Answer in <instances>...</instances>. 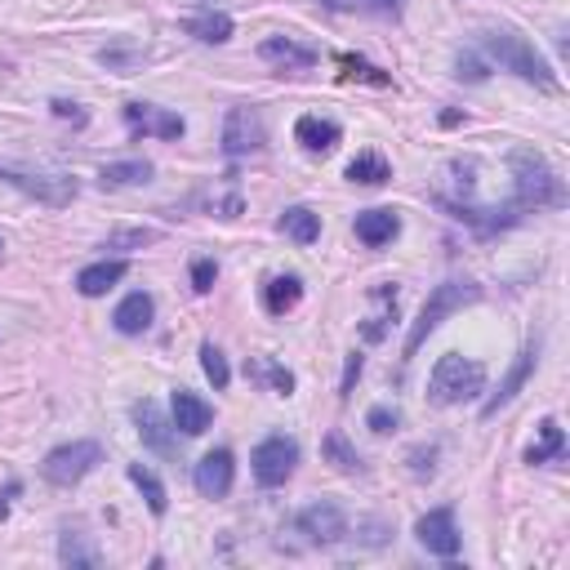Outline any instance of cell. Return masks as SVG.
Instances as JSON below:
<instances>
[{"label": "cell", "instance_id": "1", "mask_svg": "<svg viewBox=\"0 0 570 570\" xmlns=\"http://www.w3.org/2000/svg\"><path fill=\"white\" fill-rule=\"evenodd\" d=\"M482 50L491 54V63H499L504 72L521 76L526 85H535V89H544V94H557V89H561L553 63L535 50L531 40H521L517 32H504V27H499V32H486V36H482Z\"/></svg>", "mask_w": 570, "mask_h": 570}, {"label": "cell", "instance_id": "2", "mask_svg": "<svg viewBox=\"0 0 570 570\" xmlns=\"http://www.w3.org/2000/svg\"><path fill=\"white\" fill-rule=\"evenodd\" d=\"M508 170H512V187H517V206L544 210V206H561V201H566L561 174L548 165L544 152H535V148H512V152H508Z\"/></svg>", "mask_w": 570, "mask_h": 570}, {"label": "cell", "instance_id": "3", "mask_svg": "<svg viewBox=\"0 0 570 570\" xmlns=\"http://www.w3.org/2000/svg\"><path fill=\"white\" fill-rule=\"evenodd\" d=\"M478 299H482V285H478V281L450 276V281L433 285V295H428V303L419 308V321L410 325V335H406V344H401V361H410V357L423 348V339L433 335V330H437L450 312H459V308H468V303H478Z\"/></svg>", "mask_w": 570, "mask_h": 570}, {"label": "cell", "instance_id": "4", "mask_svg": "<svg viewBox=\"0 0 570 570\" xmlns=\"http://www.w3.org/2000/svg\"><path fill=\"white\" fill-rule=\"evenodd\" d=\"M482 393H486V365L472 357L446 352V357H437L433 374H428V401L433 406H463Z\"/></svg>", "mask_w": 570, "mask_h": 570}, {"label": "cell", "instance_id": "5", "mask_svg": "<svg viewBox=\"0 0 570 570\" xmlns=\"http://www.w3.org/2000/svg\"><path fill=\"white\" fill-rule=\"evenodd\" d=\"M99 463H103V446L99 442H67V446H54L50 455L40 459V478L50 486H59V491H72Z\"/></svg>", "mask_w": 570, "mask_h": 570}, {"label": "cell", "instance_id": "6", "mask_svg": "<svg viewBox=\"0 0 570 570\" xmlns=\"http://www.w3.org/2000/svg\"><path fill=\"white\" fill-rule=\"evenodd\" d=\"M0 183L18 187L23 197L40 201V206H72L76 201V178L72 174H50V170H23V165H0Z\"/></svg>", "mask_w": 570, "mask_h": 570}, {"label": "cell", "instance_id": "7", "mask_svg": "<svg viewBox=\"0 0 570 570\" xmlns=\"http://www.w3.org/2000/svg\"><path fill=\"white\" fill-rule=\"evenodd\" d=\"M295 531H299L308 544H317V548H335V544H344V540L352 535L344 508H339V504H330V499H317V504L299 508Z\"/></svg>", "mask_w": 570, "mask_h": 570}, {"label": "cell", "instance_id": "8", "mask_svg": "<svg viewBox=\"0 0 570 570\" xmlns=\"http://www.w3.org/2000/svg\"><path fill=\"white\" fill-rule=\"evenodd\" d=\"M295 463H299V442L295 437H268L250 455V468H255L259 486H285L295 478Z\"/></svg>", "mask_w": 570, "mask_h": 570}, {"label": "cell", "instance_id": "9", "mask_svg": "<svg viewBox=\"0 0 570 570\" xmlns=\"http://www.w3.org/2000/svg\"><path fill=\"white\" fill-rule=\"evenodd\" d=\"M263 148H268V129H263L259 108H246V103L227 108V121H223V152H227V157H250V152H263Z\"/></svg>", "mask_w": 570, "mask_h": 570}, {"label": "cell", "instance_id": "10", "mask_svg": "<svg viewBox=\"0 0 570 570\" xmlns=\"http://www.w3.org/2000/svg\"><path fill=\"white\" fill-rule=\"evenodd\" d=\"M414 535L428 553H437V557H455L459 553V526H455V512L450 508H433V512H423L414 521Z\"/></svg>", "mask_w": 570, "mask_h": 570}, {"label": "cell", "instance_id": "11", "mask_svg": "<svg viewBox=\"0 0 570 570\" xmlns=\"http://www.w3.org/2000/svg\"><path fill=\"white\" fill-rule=\"evenodd\" d=\"M193 482H197V491H201L206 499H223V495L232 491V482H236V459H232V450H227V446L210 450V455L197 463Z\"/></svg>", "mask_w": 570, "mask_h": 570}, {"label": "cell", "instance_id": "12", "mask_svg": "<svg viewBox=\"0 0 570 570\" xmlns=\"http://www.w3.org/2000/svg\"><path fill=\"white\" fill-rule=\"evenodd\" d=\"M125 121L134 134H152V138H183V116L157 108V103H125Z\"/></svg>", "mask_w": 570, "mask_h": 570}, {"label": "cell", "instance_id": "13", "mask_svg": "<svg viewBox=\"0 0 570 570\" xmlns=\"http://www.w3.org/2000/svg\"><path fill=\"white\" fill-rule=\"evenodd\" d=\"M134 423H138V437H142V446H148V450L174 455V419H165L157 401H138L134 406Z\"/></svg>", "mask_w": 570, "mask_h": 570}, {"label": "cell", "instance_id": "14", "mask_svg": "<svg viewBox=\"0 0 570 570\" xmlns=\"http://www.w3.org/2000/svg\"><path fill=\"white\" fill-rule=\"evenodd\" d=\"M170 419H174V433H183V437H201L206 428L214 423V410H210V401H201L197 393L178 388L174 401H170Z\"/></svg>", "mask_w": 570, "mask_h": 570}, {"label": "cell", "instance_id": "15", "mask_svg": "<svg viewBox=\"0 0 570 570\" xmlns=\"http://www.w3.org/2000/svg\"><path fill=\"white\" fill-rule=\"evenodd\" d=\"M535 352H540L535 344L521 348V357H517V361H512V370L504 374V384H499V388L486 397V406H482V414H486V419H491V414H499V410H504V406H508L521 388H526V379H531V370H535Z\"/></svg>", "mask_w": 570, "mask_h": 570}, {"label": "cell", "instance_id": "16", "mask_svg": "<svg viewBox=\"0 0 570 570\" xmlns=\"http://www.w3.org/2000/svg\"><path fill=\"white\" fill-rule=\"evenodd\" d=\"M259 59L263 63H276L281 72H308L317 67V50H308V45H295L290 36H268L259 45Z\"/></svg>", "mask_w": 570, "mask_h": 570}, {"label": "cell", "instance_id": "17", "mask_svg": "<svg viewBox=\"0 0 570 570\" xmlns=\"http://www.w3.org/2000/svg\"><path fill=\"white\" fill-rule=\"evenodd\" d=\"M152 317H157V299L148 295V290H134V295H125L121 303H116V312H112V325L121 330V335H142V330L152 325Z\"/></svg>", "mask_w": 570, "mask_h": 570}, {"label": "cell", "instance_id": "18", "mask_svg": "<svg viewBox=\"0 0 570 570\" xmlns=\"http://www.w3.org/2000/svg\"><path fill=\"white\" fill-rule=\"evenodd\" d=\"M352 232H357V241H361V246L379 250V246L397 241L401 219H397V210H361V214H357V223H352Z\"/></svg>", "mask_w": 570, "mask_h": 570}, {"label": "cell", "instance_id": "19", "mask_svg": "<svg viewBox=\"0 0 570 570\" xmlns=\"http://www.w3.org/2000/svg\"><path fill=\"white\" fill-rule=\"evenodd\" d=\"M125 272H129L125 259H99V263H89V268L76 272V290H80L85 299H99V295L112 290L116 281H125Z\"/></svg>", "mask_w": 570, "mask_h": 570}, {"label": "cell", "instance_id": "20", "mask_svg": "<svg viewBox=\"0 0 570 570\" xmlns=\"http://www.w3.org/2000/svg\"><path fill=\"white\" fill-rule=\"evenodd\" d=\"M303 299V281L295 272H281V276H268L263 281V308L272 317H285V312H295Z\"/></svg>", "mask_w": 570, "mask_h": 570}, {"label": "cell", "instance_id": "21", "mask_svg": "<svg viewBox=\"0 0 570 570\" xmlns=\"http://www.w3.org/2000/svg\"><path fill=\"white\" fill-rule=\"evenodd\" d=\"M295 138L303 142L308 152H335L339 138H344V129H339L335 121H325V116H299V121H295Z\"/></svg>", "mask_w": 570, "mask_h": 570}, {"label": "cell", "instance_id": "22", "mask_svg": "<svg viewBox=\"0 0 570 570\" xmlns=\"http://www.w3.org/2000/svg\"><path fill=\"white\" fill-rule=\"evenodd\" d=\"M281 232L290 236L295 246H312L317 236H321V214L308 210V206H290V210L281 214Z\"/></svg>", "mask_w": 570, "mask_h": 570}, {"label": "cell", "instance_id": "23", "mask_svg": "<svg viewBox=\"0 0 570 570\" xmlns=\"http://www.w3.org/2000/svg\"><path fill=\"white\" fill-rule=\"evenodd\" d=\"M59 561L63 566H72V570H94V566H103V553L89 544V535H80V531H67L63 540H59Z\"/></svg>", "mask_w": 570, "mask_h": 570}, {"label": "cell", "instance_id": "24", "mask_svg": "<svg viewBox=\"0 0 570 570\" xmlns=\"http://www.w3.org/2000/svg\"><path fill=\"white\" fill-rule=\"evenodd\" d=\"M129 482L138 486V495L148 499V508H152V517H165L170 512V495H165V486H161V478L152 468H142V463H129Z\"/></svg>", "mask_w": 570, "mask_h": 570}, {"label": "cell", "instance_id": "25", "mask_svg": "<svg viewBox=\"0 0 570 570\" xmlns=\"http://www.w3.org/2000/svg\"><path fill=\"white\" fill-rule=\"evenodd\" d=\"M557 459H566V433H561L557 419H544L540 423V446L526 450V463H557Z\"/></svg>", "mask_w": 570, "mask_h": 570}, {"label": "cell", "instance_id": "26", "mask_svg": "<svg viewBox=\"0 0 570 570\" xmlns=\"http://www.w3.org/2000/svg\"><path fill=\"white\" fill-rule=\"evenodd\" d=\"M348 178L361 183V187H384V183L393 178V165L379 157V152H361V157L348 161Z\"/></svg>", "mask_w": 570, "mask_h": 570}, {"label": "cell", "instance_id": "27", "mask_svg": "<svg viewBox=\"0 0 570 570\" xmlns=\"http://www.w3.org/2000/svg\"><path fill=\"white\" fill-rule=\"evenodd\" d=\"M321 455H325V463H335L339 472H361V455H357V446L339 433V428H330V433H325Z\"/></svg>", "mask_w": 570, "mask_h": 570}, {"label": "cell", "instance_id": "28", "mask_svg": "<svg viewBox=\"0 0 570 570\" xmlns=\"http://www.w3.org/2000/svg\"><path fill=\"white\" fill-rule=\"evenodd\" d=\"M157 170H152V161H112V165H103V187H138V183H148Z\"/></svg>", "mask_w": 570, "mask_h": 570}, {"label": "cell", "instance_id": "29", "mask_svg": "<svg viewBox=\"0 0 570 570\" xmlns=\"http://www.w3.org/2000/svg\"><path fill=\"white\" fill-rule=\"evenodd\" d=\"M183 32L206 40V45H223V40H232V18L227 14H197L183 23Z\"/></svg>", "mask_w": 570, "mask_h": 570}, {"label": "cell", "instance_id": "30", "mask_svg": "<svg viewBox=\"0 0 570 570\" xmlns=\"http://www.w3.org/2000/svg\"><path fill=\"white\" fill-rule=\"evenodd\" d=\"M325 10H339V14H374V18H397L401 14V0H317Z\"/></svg>", "mask_w": 570, "mask_h": 570}, {"label": "cell", "instance_id": "31", "mask_svg": "<svg viewBox=\"0 0 570 570\" xmlns=\"http://www.w3.org/2000/svg\"><path fill=\"white\" fill-rule=\"evenodd\" d=\"M335 63L344 67L348 80H365V85H379V89L393 85V76H388L384 67H374V63H365V59H357V54H335Z\"/></svg>", "mask_w": 570, "mask_h": 570}, {"label": "cell", "instance_id": "32", "mask_svg": "<svg viewBox=\"0 0 570 570\" xmlns=\"http://www.w3.org/2000/svg\"><path fill=\"white\" fill-rule=\"evenodd\" d=\"M157 241H161L157 227H121L103 241V250H142V246H157Z\"/></svg>", "mask_w": 570, "mask_h": 570}, {"label": "cell", "instance_id": "33", "mask_svg": "<svg viewBox=\"0 0 570 570\" xmlns=\"http://www.w3.org/2000/svg\"><path fill=\"white\" fill-rule=\"evenodd\" d=\"M201 370H206V379H210V384H214V393H223L227 384H232V370H227V357L206 339L201 344Z\"/></svg>", "mask_w": 570, "mask_h": 570}, {"label": "cell", "instance_id": "34", "mask_svg": "<svg viewBox=\"0 0 570 570\" xmlns=\"http://www.w3.org/2000/svg\"><path fill=\"white\" fill-rule=\"evenodd\" d=\"M397 423H401V414L388 410V406H374V410L365 414V428H370V433H379V437H384V433H397Z\"/></svg>", "mask_w": 570, "mask_h": 570}, {"label": "cell", "instance_id": "35", "mask_svg": "<svg viewBox=\"0 0 570 570\" xmlns=\"http://www.w3.org/2000/svg\"><path fill=\"white\" fill-rule=\"evenodd\" d=\"M214 281H219V263H214V259H197V263H193V290H197V295H210Z\"/></svg>", "mask_w": 570, "mask_h": 570}, {"label": "cell", "instance_id": "36", "mask_svg": "<svg viewBox=\"0 0 570 570\" xmlns=\"http://www.w3.org/2000/svg\"><path fill=\"white\" fill-rule=\"evenodd\" d=\"M99 59H103L108 67H121V72H129V67H134V63L142 59V50H134V45H129V50H125V45H121V50H103Z\"/></svg>", "mask_w": 570, "mask_h": 570}, {"label": "cell", "instance_id": "37", "mask_svg": "<svg viewBox=\"0 0 570 570\" xmlns=\"http://www.w3.org/2000/svg\"><path fill=\"white\" fill-rule=\"evenodd\" d=\"M433 459H437V446L410 450V472H414V478H433Z\"/></svg>", "mask_w": 570, "mask_h": 570}, {"label": "cell", "instance_id": "38", "mask_svg": "<svg viewBox=\"0 0 570 570\" xmlns=\"http://www.w3.org/2000/svg\"><path fill=\"white\" fill-rule=\"evenodd\" d=\"M459 80L482 85V80H486V63H482L478 54H459Z\"/></svg>", "mask_w": 570, "mask_h": 570}, {"label": "cell", "instance_id": "39", "mask_svg": "<svg viewBox=\"0 0 570 570\" xmlns=\"http://www.w3.org/2000/svg\"><path fill=\"white\" fill-rule=\"evenodd\" d=\"M268 384L276 388V397H290L295 393V374L281 370V365H268Z\"/></svg>", "mask_w": 570, "mask_h": 570}, {"label": "cell", "instance_id": "40", "mask_svg": "<svg viewBox=\"0 0 570 570\" xmlns=\"http://www.w3.org/2000/svg\"><path fill=\"white\" fill-rule=\"evenodd\" d=\"M357 379H361V352H352V357H348V370H344V384H339V397H344V401L352 397V384H357Z\"/></svg>", "mask_w": 570, "mask_h": 570}, {"label": "cell", "instance_id": "41", "mask_svg": "<svg viewBox=\"0 0 570 570\" xmlns=\"http://www.w3.org/2000/svg\"><path fill=\"white\" fill-rule=\"evenodd\" d=\"M50 108H54V116H72L76 125H85V112H80V103H67V99H54Z\"/></svg>", "mask_w": 570, "mask_h": 570}, {"label": "cell", "instance_id": "42", "mask_svg": "<svg viewBox=\"0 0 570 570\" xmlns=\"http://www.w3.org/2000/svg\"><path fill=\"white\" fill-rule=\"evenodd\" d=\"M0 255H5V236H0Z\"/></svg>", "mask_w": 570, "mask_h": 570}]
</instances>
